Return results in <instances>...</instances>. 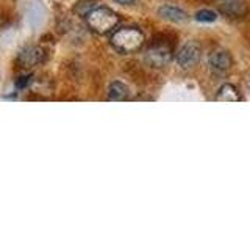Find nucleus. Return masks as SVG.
Masks as SVG:
<instances>
[{
	"instance_id": "f257e3e1",
	"label": "nucleus",
	"mask_w": 250,
	"mask_h": 235,
	"mask_svg": "<svg viewBox=\"0 0 250 235\" xmlns=\"http://www.w3.org/2000/svg\"><path fill=\"white\" fill-rule=\"evenodd\" d=\"M86 21H88V25L91 27V30H94L99 35H105L109 33L119 24V16L109 10V8L96 6L86 14Z\"/></svg>"
},
{
	"instance_id": "f03ea898",
	"label": "nucleus",
	"mask_w": 250,
	"mask_h": 235,
	"mask_svg": "<svg viewBox=\"0 0 250 235\" xmlns=\"http://www.w3.org/2000/svg\"><path fill=\"white\" fill-rule=\"evenodd\" d=\"M111 44L121 53H133L143 47L144 35L136 28H121L111 36Z\"/></svg>"
},
{
	"instance_id": "7ed1b4c3",
	"label": "nucleus",
	"mask_w": 250,
	"mask_h": 235,
	"mask_svg": "<svg viewBox=\"0 0 250 235\" xmlns=\"http://www.w3.org/2000/svg\"><path fill=\"white\" fill-rule=\"evenodd\" d=\"M200 57H202V50L199 44L189 41L180 47V50L175 55V60H177V65L182 69H189L197 65L200 61Z\"/></svg>"
},
{
	"instance_id": "20e7f679",
	"label": "nucleus",
	"mask_w": 250,
	"mask_h": 235,
	"mask_svg": "<svg viewBox=\"0 0 250 235\" xmlns=\"http://www.w3.org/2000/svg\"><path fill=\"white\" fill-rule=\"evenodd\" d=\"M172 58V50L166 44H152L146 52V61L152 68L166 66Z\"/></svg>"
},
{
	"instance_id": "39448f33",
	"label": "nucleus",
	"mask_w": 250,
	"mask_h": 235,
	"mask_svg": "<svg viewBox=\"0 0 250 235\" xmlns=\"http://www.w3.org/2000/svg\"><path fill=\"white\" fill-rule=\"evenodd\" d=\"M219 11L230 18H242L247 13V3L244 0H221Z\"/></svg>"
},
{
	"instance_id": "423d86ee",
	"label": "nucleus",
	"mask_w": 250,
	"mask_h": 235,
	"mask_svg": "<svg viewBox=\"0 0 250 235\" xmlns=\"http://www.w3.org/2000/svg\"><path fill=\"white\" fill-rule=\"evenodd\" d=\"M42 60H44L42 49H39V47H25V49L19 53L18 63L22 68H31V66L39 65Z\"/></svg>"
},
{
	"instance_id": "0eeeda50",
	"label": "nucleus",
	"mask_w": 250,
	"mask_h": 235,
	"mask_svg": "<svg viewBox=\"0 0 250 235\" xmlns=\"http://www.w3.org/2000/svg\"><path fill=\"white\" fill-rule=\"evenodd\" d=\"M208 65L216 72H225V70H229L231 68V57L229 52L224 50L213 52L208 58Z\"/></svg>"
},
{
	"instance_id": "6e6552de",
	"label": "nucleus",
	"mask_w": 250,
	"mask_h": 235,
	"mask_svg": "<svg viewBox=\"0 0 250 235\" xmlns=\"http://www.w3.org/2000/svg\"><path fill=\"white\" fill-rule=\"evenodd\" d=\"M158 16H160L161 19L174 22V24H180V22L188 21V13L185 10H182V8L172 6V5H163V6H160Z\"/></svg>"
},
{
	"instance_id": "1a4fd4ad",
	"label": "nucleus",
	"mask_w": 250,
	"mask_h": 235,
	"mask_svg": "<svg viewBox=\"0 0 250 235\" xmlns=\"http://www.w3.org/2000/svg\"><path fill=\"white\" fill-rule=\"evenodd\" d=\"M130 96L128 86L122 82H113L108 88V99L109 100H125Z\"/></svg>"
},
{
	"instance_id": "9d476101",
	"label": "nucleus",
	"mask_w": 250,
	"mask_h": 235,
	"mask_svg": "<svg viewBox=\"0 0 250 235\" xmlns=\"http://www.w3.org/2000/svg\"><path fill=\"white\" fill-rule=\"evenodd\" d=\"M216 100L221 102H238L241 100V96L238 94L236 88L233 85H224L219 88L217 94H216Z\"/></svg>"
},
{
	"instance_id": "9b49d317",
	"label": "nucleus",
	"mask_w": 250,
	"mask_h": 235,
	"mask_svg": "<svg viewBox=\"0 0 250 235\" xmlns=\"http://www.w3.org/2000/svg\"><path fill=\"white\" fill-rule=\"evenodd\" d=\"M217 19V14L211 10H200L195 13V21L199 22H214Z\"/></svg>"
},
{
	"instance_id": "f8f14e48",
	"label": "nucleus",
	"mask_w": 250,
	"mask_h": 235,
	"mask_svg": "<svg viewBox=\"0 0 250 235\" xmlns=\"http://www.w3.org/2000/svg\"><path fill=\"white\" fill-rule=\"evenodd\" d=\"M30 78H31V75H23V77H21L18 82H16V86H18L19 90H22V88H25V86L30 83Z\"/></svg>"
},
{
	"instance_id": "ddd939ff",
	"label": "nucleus",
	"mask_w": 250,
	"mask_h": 235,
	"mask_svg": "<svg viewBox=\"0 0 250 235\" xmlns=\"http://www.w3.org/2000/svg\"><path fill=\"white\" fill-rule=\"evenodd\" d=\"M117 3H122V5H128V3H133L135 0H114Z\"/></svg>"
}]
</instances>
